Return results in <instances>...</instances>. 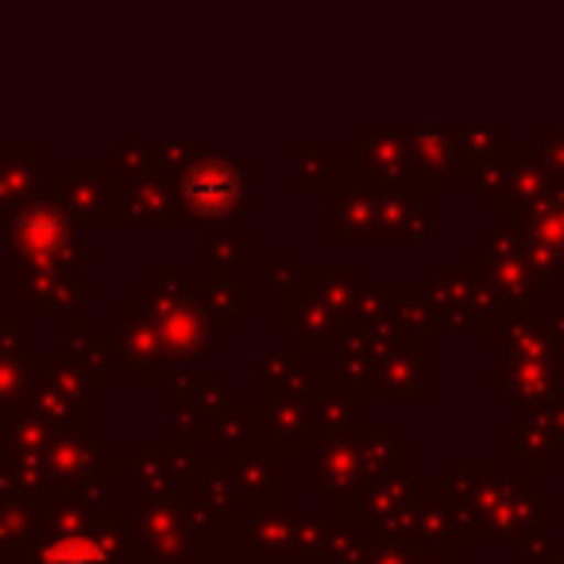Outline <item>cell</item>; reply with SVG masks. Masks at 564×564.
Returning <instances> with one entry per match:
<instances>
[{"mask_svg": "<svg viewBox=\"0 0 564 564\" xmlns=\"http://www.w3.org/2000/svg\"><path fill=\"white\" fill-rule=\"evenodd\" d=\"M186 194L194 197L197 205H205V209H213V205H225L228 194H232V174H228L225 166H202V171L189 178Z\"/></svg>", "mask_w": 564, "mask_h": 564, "instance_id": "cell-1", "label": "cell"}, {"mask_svg": "<svg viewBox=\"0 0 564 564\" xmlns=\"http://www.w3.org/2000/svg\"><path fill=\"white\" fill-rule=\"evenodd\" d=\"M47 564H109V561H105L101 549L86 545V541H66V545H58L51 553Z\"/></svg>", "mask_w": 564, "mask_h": 564, "instance_id": "cell-2", "label": "cell"}]
</instances>
